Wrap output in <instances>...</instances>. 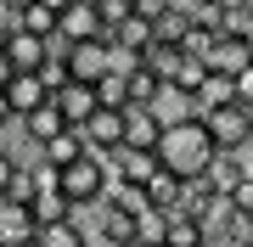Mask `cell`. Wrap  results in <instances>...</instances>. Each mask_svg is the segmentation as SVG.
I'll list each match as a JSON object with an SVG mask.
<instances>
[{
	"instance_id": "22",
	"label": "cell",
	"mask_w": 253,
	"mask_h": 247,
	"mask_svg": "<svg viewBox=\"0 0 253 247\" xmlns=\"http://www.w3.org/2000/svg\"><path fill=\"white\" fill-rule=\"evenodd\" d=\"M56 129H68V118L51 107V101H45V107H34V112H23V135L34 141V146H45V141L56 135Z\"/></svg>"
},
{
	"instance_id": "21",
	"label": "cell",
	"mask_w": 253,
	"mask_h": 247,
	"mask_svg": "<svg viewBox=\"0 0 253 247\" xmlns=\"http://www.w3.org/2000/svg\"><path fill=\"white\" fill-rule=\"evenodd\" d=\"M84 152H90V146H84V135H79L73 124H68V129H56L45 146H40V157H45L51 169H62V163H73V157H84Z\"/></svg>"
},
{
	"instance_id": "7",
	"label": "cell",
	"mask_w": 253,
	"mask_h": 247,
	"mask_svg": "<svg viewBox=\"0 0 253 247\" xmlns=\"http://www.w3.org/2000/svg\"><path fill=\"white\" fill-rule=\"evenodd\" d=\"M158 141H163V118L146 107V101H129V107H124V146L158 152Z\"/></svg>"
},
{
	"instance_id": "34",
	"label": "cell",
	"mask_w": 253,
	"mask_h": 247,
	"mask_svg": "<svg viewBox=\"0 0 253 247\" xmlns=\"http://www.w3.org/2000/svg\"><path fill=\"white\" fill-rule=\"evenodd\" d=\"M163 6H169V0H135V11H141V17H158Z\"/></svg>"
},
{
	"instance_id": "37",
	"label": "cell",
	"mask_w": 253,
	"mask_h": 247,
	"mask_svg": "<svg viewBox=\"0 0 253 247\" xmlns=\"http://www.w3.org/2000/svg\"><path fill=\"white\" fill-rule=\"evenodd\" d=\"M17 112H11V101H6V90H0V124H11Z\"/></svg>"
},
{
	"instance_id": "1",
	"label": "cell",
	"mask_w": 253,
	"mask_h": 247,
	"mask_svg": "<svg viewBox=\"0 0 253 247\" xmlns=\"http://www.w3.org/2000/svg\"><path fill=\"white\" fill-rule=\"evenodd\" d=\"M208 157H214V141H208L203 118H186V124H169L158 141V163L169 174H180V180H191V174L208 169Z\"/></svg>"
},
{
	"instance_id": "20",
	"label": "cell",
	"mask_w": 253,
	"mask_h": 247,
	"mask_svg": "<svg viewBox=\"0 0 253 247\" xmlns=\"http://www.w3.org/2000/svg\"><path fill=\"white\" fill-rule=\"evenodd\" d=\"M186 34H191V11L180 6V0H169V6L152 17V39H163V45H180Z\"/></svg>"
},
{
	"instance_id": "36",
	"label": "cell",
	"mask_w": 253,
	"mask_h": 247,
	"mask_svg": "<svg viewBox=\"0 0 253 247\" xmlns=\"http://www.w3.org/2000/svg\"><path fill=\"white\" fill-rule=\"evenodd\" d=\"M11 73H17V68H11V56L0 51V90H6V84H11Z\"/></svg>"
},
{
	"instance_id": "40",
	"label": "cell",
	"mask_w": 253,
	"mask_h": 247,
	"mask_svg": "<svg viewBox=\"0 0 253 247\" xmlns=\"http://www.w3.org/2000/svg\"><path fill=\"white\" fill-rule=\"evenodd\" d=\"M242 39H248V56H253V28H248V34H242Z\"/></svg>"
},
{
	"instance_id": "6",
	"label": "cell",
	"mask_w": 253,
	"mask_h": 247,
	"mask_svg": "<svg viewBox=\"0 0 253 247\" xmlns=\"http://www.w3.org/2000/svg\"><path fill=\"white\" fill-rule=\"evenodd\" d=\"M56 34L62 39H107V23H101L96 0H73V6L56 11Z\"/></svg>"
},
{
	"instance_id": "8",
	"label": "cell",
	"mask_w": 253,
	"mask_h": 247,
	"mask_svg": "<svg viewBox=\"0 0 253 247\" xmlns=\"http://www.w3.org/2000/svg\"><path fill=\"white\" fill-rule=\"evenodd\" d=\"M34 230H40V219H34L28 202L0 197V247H28V242H34Z\"/></svg>"
},
{
	"instance_id": "12",
	"label": "cell",
	"mask_w": 253,
	"mask_h": 247,
	"mask_svg": "<svg viewBox=\"0 0 253 247\" xmlns=\"http://www.w3.org/2000/svg\"><path fill=\"white\" fill-rule=\"evenodd\" d=\"M191 101H197V118H203V112H214V107H231V101H236V79L208 68V73L197 79V90H191Z\"/></svg>"
},
{
	"instance_id": "14",
	"label": "cell",
	"mask_w": 253,
	"mask_h": 247,
	"mask_svg": "<svg viewBox=\"0 0 253 247\" xmlns=\"http://www.w3.org/2000/svg\"><path fill=\"white\" fill-rule=\"evenodd\" d=\"M6 101H11V112H34V107H45L51 101V90H45V79L40 73H11V84H6Z\"/></svg>"
},
{
	"instance_id": "38",
	"label": "cell",
	"mask_w": 253,
	"mask_h": 247,
	"mask_svg": "<svg viewBox=\"0 0 253 247\" xmlns=\"http://www.w3.org/2000/svg\"><path fill=\"white\" fill-rule=\"evenodd\" d=\"M90 247H129V242H107V236H90Z\"/></svg>"
},
{
	"instance_id": "3",
	"label": "cell",
	"mask_w": 253,
	"mask_h": 247,
	"mask_svg": "<svg viewBox=\"0 0 253 247\" xmlns=\"http://www.w3.org/2000/svg\"><path fill=\"white\" fill-rule=\"evenodd\" d=\"M203 129H208V141H214V152H242L248 141H253V129H248V107H242V101L203 112Z\"/></svg>"
},
{
	"instance_id": "42",
	"label": "cell",
	"mask_w": 253,
	"mask_h": 247,
	"mask_svg": "<svg viewBox=\"0 0 253 247\" xmlns=\"http://www.w3.org/2000/svg\"><path fill=\"white\" fill-rule=\"evenodd\" d=\"M11 6H17V11H23V6H34V0H11Z\"/></svg>"
},
{
	"instance_id": "25",
	"label": "cell",
	"mask_w": 253,
	"mask_h": 247,
	"mask_svg": "<svg viewBox=\"0 0 253 247\" xmlns=\"http://www.w3.org/2000/svg\"><path fill=\"white\" fill-rule=\"evenodd\" d=\"M163 242H169V247H203V225L191 219V213L174 208V213H169V230H163Z\"/></svg>"
},
{
	"instance_id": "15",
	"label": "cell",
	"mask_w": 253,
	"mask_h": 247,
	"mask_svg": "<svg viewBox=\"0 0 253 247\" xmlns=\"http://www.w3.org/2000/svg\"><path fill=\"white\" fill-rule=\"evenodd\" d=\"M146 107L163 118V129H169V124H186V118H197V101H191L186 90H174V84H158V96L146 101Z\"/></svg>"
},
{
	"instance_id": "44",
	"label": "cell",
	"mask_w": 253,
	"mask_h": 247,
	"mask_svg": "<svg viewBox=\"0 0 253 247\" xmlns=\"http://www.w3.org/2000/svg\"><path fill=\"white\" fill-rule=\"evenodd\" d=\"M28 247H34V242H28Z\"/></svg>"
},
{
	"instance_id": "4",
	"label": "cell",
	"mask_w": 253,
	"mask_h": 247,
	"mask_svg": "<svg viewBox=\"0 0 253 247\" xmlns=\"http://www.w3.org/2000/svg\"><path fill=\"white\" fill-rule=\"evenodd\" d=\"M62 62H68V79H79V84H96V79L113 68V39H73Z\"/></svg>"
},
{
	"instance_id": "9",
	"label": "cell",
	"mask_w": 253,
	"mask_h": 247,
	"mask_svg": "<svg viewBox=\"0 0 253 247\" xmlns=\"http://www.w3.org/2000/svg\"><path fill=\"white\" fill-rule=\"evenodd\" d=\"M51 107L62 112V118H68L73 129H79V124H84V118H90V112L101 107V101H96V84H79V79H68V84H56V90H51Z\"/></svg>"
},
{
	"instance_id": "33",
	"label": "cell",
	"mask_w": 253,
	"mask_h": 247,
	"mask_svg": "<svg viewBox=\"0 0 253 247\" xmlns=\"http://www.w3.org/2000/svg\"><path fill=\"white\" fill-rule=\"evenodd\" d=\"M11 174H17V157H11V152H0V197H6V185H11Z\"/></svg>"
},
{
	"instance_id": "24",
	"label": "cell",
	"mask_w": 253,
	"mask_h": 247,
	"mask_svg": "<svg viewBox=\"0 0 253 247\" xmlns=\"http://www.w3.org/2000/svg\"><path fill=\"white\" fill-rule=\"evenodd\" d=\"M248 28H253V0H219V34L242 39Z\"/></svg>"
},
{
	"instance_id": "2",
	"label": "cell",
	"mask_w": 253,
	"mask_h": 247,
	"mask_svg": "<svg viewBox=\"0 0 253 247\" xmlns=\"http://www.w3.org/2000/svg\"><path fill=\"white\" fill-rule=\"evenodd\" d=\"M56 185H62V197L73 202V208H96V202L107 197L101 157H96V152H84V157H73V163H62V169H56Z\"/></svg>"
},
{
	"instance_id": "19",
	"label": "cell",
	"mask_w": 253,
	"mask_h": 247,
	"mask_svg": "<svg viewBox=\"0 0 253 247\" xmlns=\"http://www.w3.org/2000/svg\"><path fill=\"white\" fill-rule=\"evenodd\" d=\"M34 247H90V230H84V219H56L34 230Z\"/></svg>"
},
{
	"instance_id": "39",
	"label": "cell",
	"mask_w": 253,
	"mask_h": 247,
	"mask_svg": "<svg viewBox=\"0 0 253 247\" xmlns=\"http://www.w3.org/2000/svg\"><path fill=\"white\" fill-rule=\"evenodd\" d=\"M242 230H248V236H253V208H248V213H242Z\"/></svg>"
},
{
	"instance_id": "35",
	"label": "cell",
	"mask_w": 253,
	"mask_h": 247,
	"mask_svg": "<svg viewBox=\"0 0 253 247\" xmlns=\"http://www.w3.org/2000/svg\"><path fill=\"white\" fill-rule=\"evenodd\" d=\"M219 247H253V236H248V230H231V236L219 242Z\"/></svg>"
},
{
	"instance_id": "29",
	"label": "cell",
	"mask_w": 253,
	"mask_h": 247,
	"mask_svg": "<svg viewBox=\"0 0 253 247\" xmlns=\"http://www.w3.org/2000/svg\"><path fill=\"white\" fill-rule=\"evenodd\" d=\"M214 34H219V28H203V23H191V34L180 39V51H186V56H208V45H214Z\"/></svg>"
},
{
	"instance_id": "16",
	"label": "cell",
	"mask_w": 253,
	"mask_h": 247,
	"mask_svg": "<svg viewBox=\"0 0 253 247\" xmlns=\"http://www.w3.org/2000/svg\"><path fill=\"white\" fill-rule=\"evenodd\" d=\"M28 208H34V219L40 225H56V219H79L84 208H73V202L62 197V185H40L34 197H28Z\"/></svg>"
},
{
	"instance_id": "27",
	"label": "cell",
	"mask_w": 253,
	"mask_h": 247,
	"mask_svg": "<svg viewBox=\"0 0 253 247\" xmlns=\"http://www.w3.org/2000/svg\"><path fill=\"white\" fill-rule=\"evenodd\" d=\"M17 28H28V34H40V39H51V34H56V11L45 6V0H34V6L17 11Z\"/></svg>"
},
{
	"instance_id": "11",
	"label": "cell",
	"mask_w": 253,
	"mask_h": 247,
	"mask_svg": "<svg viewBox=\"0 0 253 247\" xmlns=\"http://www.w3.org/2000/svg\"><path fill=\"white\" fill-rule=\"evenodd\" d=\"M242 174H248V157H242V152H214V157H208V169H203V180L214 185L219 197H231L236 185H242Z\"/></svg>"
},
{
	"instance_id": "26",
	"label": "cell",
	"mask_w": 253,
	"mask_h": 247,
	"mask_svg": "<svg viewBox=\"0 0 253 247\" xmlns=\"http://www.w3.org/2000/svg\"><path fill=\"white\" fill-rule=\"evenodd\" d=\"M141 68H152L158 79H169L174 68H180V45H163V39H152V45L141 51Z\"/></svg>"
},
{
	"instance_id": "10",
	"label": "cell",
	"mask_w": 253,
	"mask_h": 247,
	"mask_svg": "<svg viewBox=\"0 0 253 247\" xmlns=\"http://www.w3.org/2000/svg\"><path fill=\"white\" fill-rule=\"evenodd\" d=\"M203 62L214 68V73H231V79H236V73L253 62V56H248V39H236V34H214V45H208Z\"/></svg>"
},
{
	"instance_id": "41",
	"label": "cell",
	"mask_w": 253,
	"mask_h": 247,
	"mask_svg": "<svg viewBox=\"0 0 253 247\" xmlns=\"http://www.w3.org/2000/svg\"><path fill=\"white\" fill-rule=\"evenodd\" d=\"M135 247H169V242H135Z\"/></svg>"
},
{
	"instance_id": "23",
	"label": "cell",
	"mask_w": 253,
	"mask_h": 247,
	"mask_svg": "<svg viewBox=\"0 0 253 247\" xmlns=\"http://www.w3.org/2000/svg\"><path fill=\"white\" fill-rule=\"evenodd\" d=\"M96 101L101 107H129V73L124 68H107V73L96 79Z\"/></svg>"
},
{
	"instance_id": "32",
	"label": "cell",
	"mask_w": 253,
	"mask_h": 247,
	"mask_svg": "<svg viewBox=\"0 0 253 247\" xmlns=\"http://www.w3.org/2000/svg\"><path fill=\"white\" fill-rule=\"evenodd\" d=\"M236 101H242V107H253V62L236 73Z\"/></svg>"
},
{
	"instance_id": "5",
	"label": "cell",
	"mask_w": 253,
	"mask_h": 247,
	"mask_svg": "<svg viewBox=\"0 0 253 247\" xmlns=\"http://www.w3.org/2000/svg\"><path fill=\"white\" fill-rule=\"evenodd\" d=\"M79 135H84V146H90L96 157H107L124 146V107H96L90 118L79 124Z\"/></svg>"
},
{
	"instance_id": "30",
	"label": "cell",
	"mask_w": 253,
	"mask_h": 247,
	"mask_svg": "<svg viewBox=\"0 0 253 247\" xmlns=\"http://www.w3.org/2000/svg\"><path fill=\"white\" fill-rule=\"evenodd\" d=\"M34 73L45 79V90H56V84H68V62H62V56H45V62H40Z\"/></svg>"
},
{
	"instance_id": "13",
	"label": "cell",
	"mask_w": 253,
	"mask_h": 247,
	"mask_svg": "<svg viewBox=\"0 0 253 247\" xmlns=\"http://www.w3.org/2000/svg\"><path fill=\"white\" fill-rule=\"evenodd\" d=\"M6 56H11V68H17V73H34V68L40 62H45V39H40V34H28V28H11V34H6Z\"/></svg>"
},
{
	"instance_id": "31",
	"label": "cell",
	"mask_w": 253,
	"mask_h": 247,
	"mask_svg": "<svg viewBox=\"0 0 253 247\" xmlns=\"http://www.w3.org/2000/svg\"><path fill=\"white\" fill-rule=\"evenodd\" d=\"M96 11H101V23L113 28V23H124L129 11H135V0H96Z\"/></svg>"
},
{
	"instance_id": "18",
	"label": "cell",
	"mask_w": 253,
	"mask_h": 247,
	"mask_svg": "<svg viewBox=\"0 0 253 247\" xmlns=\"http://www.w3.org/2000/svg\"><path fill=\"white\" fill-rule=\"evenodd\" d=\"M107 39H113V51H146V45H152V17L129 11L124 23H113V28H107Z\"/></svg>"
},
{
	"instance_id": "28",
	"label": "cell",
	"mask_w": 253,
	"mask_h": 247,
	"mask_svg": "<svg viewBox=\"0 0 253 247\" xmlns=\"http://www.w3.org/2000/svg\"><path fill=\"white\" fill-rule=\"evenodd\" d=\"M158 84H163V79L152 73V68H141V62L129 68V101H152V96H158Z\"/></svg>"
},
{
	"instance_id": "17",
	"label": "cell",
	"mask_w": 253,
	"mask_h": 247,
	"mask_svg": "<svg viewBox=\"0 0 253 247\" xmlns=\"http://www.w3.org/2000/svg\"><path fill=\"white\" fill-rule=\"evenodd\" d=\"M180 191H186V180H180V174H169V169H158L152 180L141 185L146 208H163V213H174V208H180Z\"/></svg>"
},
{
	"instance_id": "43",
	"label": "cell",
	"mask_w": 253,
	"mask_h": 247,
	"mask_svg": "<svg viewBox=\"0 0 253 247\" xmlns=\"http://www.w3.org/2000/svg\"><path fill=\"white\" fill-rule=\"evenodd\" d=\"M248 129H253V107H248Z\"/></svg>"
}]
</instances>
